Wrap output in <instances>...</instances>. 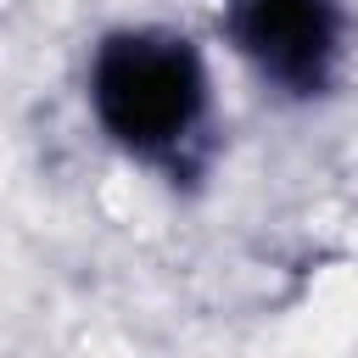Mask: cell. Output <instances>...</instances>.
I'll return each mask as SVG.
<instances>
[{"label": "cell", "instance_id": "obj_2", "mask_svg": "<svg viewBox=\"0 0 358 358\" xmlns=\"http://www.w3.org/2000/svg\"><path fill=\"white\" fill-rule=\"evenodd\" d=\"M229 39L263 84L313 101L336 84L347 56L341 0H229Z\"/></svg>", "mask_w": 358, "mask_h": 358}, {"label": "cell", "instance_id": "obj_1", "mask_svg": "<svg viewBox=\"0 0 358 358\" xmlns=\"http://www.w3.org/2000/svg\"><path fill=\"white\" fill-rule=\"evenodd\" d=\"M90 106L112 145L151 168L185 173L190 157L207 145V62L173 28H117L95 45Z\"/></svg>", "mask_w": 358, "mask_h": 358}]
</instances>
